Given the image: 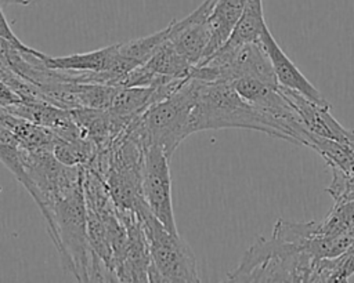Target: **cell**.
<instances>
[{"instance_id": "obj_1", "label": "cell", "mask_w": 354, "mask_h": 283, "mask_svg": "<svg viewBox=\"0 0 354 283\" xmlns=\"http://www.w3.org/2000/svg\"><path fill=\"white\" fill-rule=\"evenodd\" d=\"M37 206L57 247L62 268L77 282H91V272L98 257L88 243L83 177L41 199Z\"/></svg>"}, {"instance_id": "obj_2", "label": "cell", "mask_w": 354, "mask_h": 283, "mask_svg": "<svg viewBox=\"0 0 354 283\" xmlns=\"http://www.w3.org/2000/svg\"><path fill=\"white\" fill-rule=\"evenodd\" d=\"M317 257L303 244L272 233L260 236L227 279L232 282H311Z\"/></svg>"}, {"instance_id": "obj_3", "label": "cell", "mask_w": 354, "mask_h": 283, "mask_svg": "<svg viewBox=\"0 0 354 283\" xmlns=\"http://www.w3.org/2000/svg\"><path fill=\"white\" fill-rule=\"evenodd\" d=\"M194 106L191 112L194 133L220 128H246L278 138L272 123L245 101L236 92L232 83L196 77H194Z\"/></svg>"}, {"instance_id": "obj_4", "label": "cell", "mask_w": 354, "mask_h": 283, "mask_svg": "<svg viewBox=\"0 0 354 283\" xmlns=\"http://www.w3.org/2000/svg\"><path fill=\"white\" fill-rule=\"evenodd\" d=\"M194 90V77L189 76L176 91L151 105L124 130L144 148L159 146L170 159L177 146L194 134L191 126Z\"/></svg>"}, {"instance_id": "obj_5", "label": "cell", "mask_w": 354, "mask_h": 283, "mask_svg": "<svg viewBox=\"0 0 354 283\" xmlns=\"http://www.w3.org/2000/svg\"><path fill=\"white\" fill-rule=\"evenodd\" d=\"M134 213L148 242L149 282H201L194 251L180 233L167 231L153 217L145 202H141Z\"/></svg>"}, {"instance_id": "obj_6", "label": "cell", "mask_w": 354, "mask_h": 283, "mask_svg": "<svg viewBox=\"0 0 354 283\" xmlns=\"http://www.w3.org/2000/svg\"><path fill=\"white\" fill-rule=\"evenodd\" d=\"M141 192L153 217L171 233H178L173 200L169 157L159 146H147L141 167Z\"/></svg>"}, {"instance_id": "obj_7", "label": "cell", "mask_w": 354, "mask_h": 283, "mask_svg": "<svg viewBox=\"0 0 354 283\" xmlns=\"http://www.w3.org/2000/svg\"><path fill=\"white\" fill-rule=\"evenodd\" d=\"M214 4L216 0H205L189 15L167 25V40L194 66L203 59L210 41L207 17Z\"/></svg>"}, {"instance_id": "obj_8", "label": "cell", "mask_w": 354, "mask_h": 283, "mask_svg": "<svg viewBox=\"0 0 354 283\" xmlns=\"http://www.w3.org/2000/svg\"><path fill=\"white\" fill-rule=\"evenodd\" d=\"M279 90L306 130L317 137L354 146V131L344 128L330 115V108L322 106L296 91L283 87H279Z\"/></svg>"}, {"instance_id": "obj_9", "label": "cell", "mask_w": 354, "mask_h": 283, "mask_svg": "<svg viewBox=\"0 0 354 283\" xmlns=\"http://www.w3.org/2000/svg\"><path fill=\"white\" fill-rule=\"evenodd\" d=\"M127 231V248L115 269L116 282H149V248L141 224L133 210L118 208Z\"/></svg>"}, {"instance_id": "obj_10", "label": "cell", "mask_w": 354, "mask_h": 283, "mask_svg": "<svg viewBox=\"0 0 354 283\" xmlns=\"http://www.w3.org/2000/svg\"><path fill=\"white\" fill-rule=\"evenodd\" d=\"M260 43L271 61L279 87L296 91L322 106L332 108V105L322 97V94L310 83V80L299 70V68L283 52V50L275 41L268 26L263 29Z\"/></svg>"}, {"instance_id": "obj_11", "label": "cell", "mask_w": 354, "mask_h": 283, "mask_svg": "<svg viewBox=\"0 0 354 283\" xmlns=\"http://www.w3.org/2000/svg\"><path fill=\"white\" fill-rule=\"evenodd\" d=\"M71 115L83 137L94 142L98 152L108 149L115 138L124 130L108 109L76 108L71 109Z\"/></svg>"}, {"instance_id": "obj_12", "label": "cell", "mask_w": 354, "mask_h": 283, "mask_svg": "<svg viewBox=\"0 0 354 283\" xmlns=\"http://www.w3.org/2000/svg\"><path fill=\"white\" fill-rule=\"evenodd\" d=\"M248 0H217L213 6L207 23L210 28V41L206 47L203 59L214 54L230 37L236 22L239 21ZM201 61V62H202ZM199 62V64H201Z\"/></svg>"}, {"instance_id": "obj_13", "label": "cell", "mask_w": 354, "mask_h": 283, "mask_svg": "<svg viewBox=\"0 0 354 283\" xmlns=\"http://www.w3.org/2000/svg\"><path fill=\"white\" fill-rule=\"evenodd\" d=\"M144 66L166 80L188 79L195 68L174 48L167 39L158 47Z\"/></svg>"}, {"instance_id": "obj_14", "label": "cell", "mask_w": 354, "mask_h": 283, "mask_svg": "<svg viewBox=\"0 0 354 283\" xmlns=\"http://www.w3.org/2000/svg\"><path fill=\"white\" fill-rule=\"evenodd\" d=\"M166 39H167V26L152 35L129 40L124 43H118V50L122 57H124L137 68L140 65H144Z\"/></svg>"}, {"instance_id": "obj_15", "label": "cell", "mask_w": 354, "mask_h": 283, "mask_svg": "<svg viewBox=\"0 0 354 283\" xmlns=\"http://www.w3.org/2000/svg\"><path fill=\"white\" fill-rule=\"evenodd\" d=\"M22 148L19 139L0 123V162L22 182L25 171L22 166Z\"/></svg>"}, {"instance_id": "obj_16", "label": "cell", "mask_w": 354, "mask_h": 283, "mask_svg": "<svg viewBox=\"0 0 354 283\" xmlns=\"http://www.w3.org/2000/svg\"><path fill=\"white\" fill-rule=\"evenodd\" d=\"M0 37L8 40L10 43H12L15 47H18V48H19L21 51H24V52H29V54H39V52H40V51H37V50H35V48H32V47H28L26 44H24V43L17 37V35L12 32V29H11L8 21H7V18H6V14H4V11H3V4H1V3H0Z\"/></svg>"}, {"instance_id": "obj_17", "label": "cell", "mask_w": 354, "mask_h": 283, "mask_svg": "<svg viewBox=\"0 0 354 283\" xmlns=\"http://www.w3.org/2000/svg\"><path fill=\"white\" fill-rule=\"evenodd\" d=\"M1 4H19V6H30L37 4L40 0H0Z\"/></svg>"}, {"instance_id": "obj_18", "label": "cell", "mask_w": 354, "mask_h": 283, "mask_svg": "<svg viewBox=\"0 0 354 283\" xmlns=\"http://www.w3.org/2000/svg\"><path fill=\"white\" fill-rule=\"evenodd\" d=\"M216 1H217V0H216Z\"/></svg>"}]
</instances>
